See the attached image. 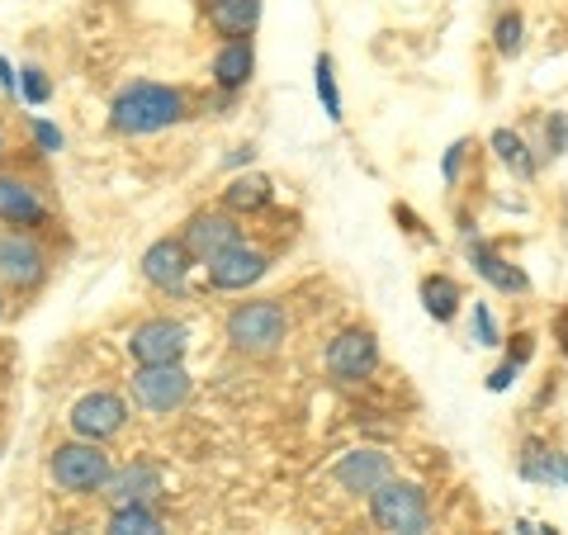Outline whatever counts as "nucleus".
Here are the masks:
<instances>
[{
    "label": "nucleus",
    "instance_id": "f257e3e1",
    "mask_svg": "<svg viewBox=\"0 0 568 535\" xmlns=\"http://www.w3.org/2000/svg\"><path fill=\"white\" fill-rule=\"evenodd\" d=\"M185 119V95L175 85L162 81H133L123 85L110 104V129L123 138H148V133H162L171 123Z\"/></svg>",
    "mask_w": 568,
    "mask_h": 535
},
{
    "label": "nucleus",
    "instance_id": "f03ea898",
    "mask_svg": "<svg viewBox=\"0 0 568 535\" xmlns=\"http://www.w3.org/2000/svg\"><path fill=\"white\" fill-rule=\"evenodd\" d=\"M223 332L242 355H275L290 336V313H284L280 299H252L223 317Z\"/></svg>",
    "mask_w": 568,
    "mask_h": 535
},
{
    "label": "nucleus",
    "instance_id": "7ed1b4c3",
    "mask_svg": "<svg viewBox=\"0 0 568 535\" xmlns=\"http://www.w3.org/2000/svg\"><path fill=\"white\" fill-rule=\"evenodd\" d=\"M48 474H52V484H58L62 493H71V497H95L104 484H110L114 460L100 441L77 436V441H67L48 455Z\"/></svg>",
    "mask_w": 568,
    "mask_h": 535
},
{
    "label": "nucleus",
    "instance_id": "20e7f679",
    "mask_svg": "<svg viewBox=\"0 0 568 535\" xmlns=\"http://www.w3.org/2000/svg\"><path fill=\"white\" fill-rule=\"evenodd\" d=\"M369 522L384 535H426L432 531V503H426L422 484H407V478H388L369 493Z\"/></svg>",
    "mask_w": 568,
    "mask_h": 535
},
{
    "label": "nucleus",
    "instance_id": "39448f33",
    "mask_svg": "<svg viewBox=\"0 0 568 535\" xmlns=\"http://www.w3.org/2000/svg\"><path fill=\"white\" fill-rule=\"evenodd\" d=\"M190 370L185 365H138L133 370V380H129V394L133 403L142 407V413H156V417H166L175 413V407H185L190 403Z\"/></svg>",
    "mask_w": 568,
    "mask_h": 535
},
{
    "label": "nucleus",
    "instance_id": "423d86ee",
    "mask_svg": "<svg viewBox=\"0 0 568 535\" xmlns=\"http://www.w3.org/2000/svg\"><path fill=\"white\" fill-rule=\"evenodd\" d=\"M52 271V256L43 252V242L33 233H0V284H10V290H39V284L48 280Z\"/></svg>",
    "mask_w": 568,
    "mask_h": 535
},
{
    "label": "nucleus",
    "instance_id": "0eeeda50",
    "mask_svg": "<svg viewBox=\"0 0 568 535\" xmlns=\"http://www.w3.org/2000/svg\"><path fill=\"white\" fill-rule=\"evenodd\" d=\"M185 351H190V327L175 323V317H148L129 336L133 365H185Z\"/></svg>",
    "mask_w": 568,
    "mask_h": 535
},
{
    "label": "nucleus",
    "instance_id": "6e6552de",
    "mask_svg": "<svg viewBox=\"0 0 568 535\" xmlns=\"http://www.w3.org/2000/svg\"><path fill=\"white\" fill-rule=\"evenodd\" d=\"M67 422H71V432H77L81 441H100L104 445V441H114L123 426H129V403H123L114 388H95V394L71 403Z\"/></svg>",
    "mask_w": 568,
    "mask_h": 535
},
{
    "label": "nucleus",
    "instance_id": "1a4fd4ad",
    "mask_svg": "<svg viewBox=\"0 0 568 535\" xmlns=\"http://www.w3.org/2000/svg\"><path fill=\"white\" fill-rule=\"evenodd\" d=\"M204 271H209V284H213V290H223V294H242V290H252L256 280L271 275V256H265L261 246H252V242L242 238V242L227 246V252L213 256V261L204 265Z\"/></svg>",
    "mask_w": 568,
    "mask_h": 535
},
{
    "label": "nucleus",
    "instance_id": "9d476101",
    "mask_svg": "<svg viewBox=\"0 0 568 535\" xmlns=\"http://www.w3.org/2000/svg\"><path fill=\"white\" fill-rule=\"evenodd\" d=\"M375 370H379V342H375V332L346 327L342 336H332V346H327V374H332V380L361 384Z\"/></svg>",
    "mask_w": 568,
    "mask_h": 535
},
{
    "label": "nucleus",
    "instance_id": "9b49d317",
    "mask_svg": "<svg viewBox=\"0 0 568 535\" xmlns=\"http://www.w3.org/2000/svg\"><path fill=\"white\" fill-rule=\"evenodd\" d=\"M190 265H194V256L185 252L181 238H156L148 252H142L138 271H142V280H148L152 290H162V294H185Z\"/></svg>",
    "mask_w": 568,
    "mask_h": 535
},
{
    "label": "nucleus",
    "instance_id": "f8f14e48",
    "mask_svg": "<svg viewBox=\"0 0 568 535\" xmlns=\"http://www.w3.org/2000/svg\"><path fill=\"white\" fill-rule=\"evenodd\" d=\"M104 503L110 507H152L156 497L166 493V478L156 465H148V460H133V465H123L110 474V484L100 488Z\"/></svg>",
    "mask_w": 568,
    "mask_h": 535
},
{
    "label": "nucleus",
    "instance_id": "ddd939ff",
    "mask_svg": "<svg viewBox=\"0 0 568 535\" xmlns=\"http://www.w3.org/2000/svg\"><path fill=\"white\" fill-rule=\"evenodd\" d=\"M181 242H185V252L194 256V265H209L219 252H227L233 242H242V228L233 213H194V219L181 228Z\"/></svg>",
    "mask_w": 568,
    "mask_h": 535
},
{
    "label": "nucleus",
    "instance_id": "4468645a",
    "mask_svg": "<svg viewBox=\"0 0 568 535\" xmlns=\"http://www.w3.org/2000/svg\"><path fill=\"white\" fill-rule=\"evenodd\" d=\"M332 478L342 484L346 493H375L379 484H388L394 478V460H388L384 451H375V445H361V451H346L342 460H336Z\"/></svg>",
    "mask_w": 568,
    "mask_h": 535
},
{
    "label": "nucleus",
    "instance_id": "2eb2a0df",
    "mask_svg": "<svg viewBox=\"0 0 568 535\" xmlns=\"http://www.w3.org/2000/svg\"><path fill=\"white\" fill-rule=\"evenodd\" d=\"M0 223L20 228V233H33V228H48V204L43 194L33 190L20 175H0Z\"/></svg>",
    "mask_w": 568,
    "mask_h": 535
},
{
    "label": "nucleus",
    "instance_id": "dca6fc26",
    "mask_svg": "<svg viewBox=\"0 0 568 535\" xmlns=\"http://www.w3.org/2000/svg\"><path fill=\"white\" fill-rule=\"evenodd\" d=\"M209 71H213V85H219V91L237 95L242 85L252 81V71H256V48H252V39H227L219 52H213Z\"/></svg>",
    "mask_w": 568,
    "mask_h": 535
},
{
    "label": "nucleus",
    "instance_id": "f3484780",
    "mask_svg": "<svg viewBox=\"0 0 568 535\" xmlns=\"http://www.w3.org/2000/svg\"><path fill=\"white\" fill-rule=\"evenodd\" d=\"M469 261H474V271L493 284V290H503V294H526L530 290V280L503 252H497V246H488L484 238H469Z\"/></svg>",
    "mask_w": 568,
    "mask_h": 535
},
{
    "label": "nucleus",
    "instance_id": "a211bd4d",
    "mask_svg": "<svg viewBox=\"0 0 568 535\" xmlns=\"http://www.w3.org/2000/svg\"><path fill=\"white\" fill-rule=\"evenodd\" d=\"M209 29L219 39H252L261 24V0H209Z\"/></svg>",
    "mask_w": 568,
    "mask_h": 535
},
{
    "label": "nucleus",
    "instance_id": "6ab92c4d",
    "mask_svg": "<svg viewBox=\"0 0 568 535\" xmlns=\"http://www.w3.org/2000/svg\"><path fill=\"white\" fill-rule=\"evenodd\" d=\"M493 152H497V162H503L511 175H517V181H536V157H530V148H526V138L521 133H511V129H497L493 138Z\"/></svg>",
    "mask_w": 568,
    "mask_h": 535
},
{
    "label": "nucleus",
    "instance_id": "aec40b11",
    "mask_svg": "<svg viewBox=\"0 0 568 535\" xmlns=\"http://www.w3.org/2000/svg\"><path fill=\"white\" fill-rule=\"evenodd\" d=\"M271 200H275V190H271L265 175H237V181H227V190H223L227 213H256Z\"/></svg>",
    "mask_w": 568,
    "mask_h": 535
},
{
    "label": "nucleus",
    "instance_id": "412c9836",
    "mask_svg": "<svg viewBox=\"0 0 568 535\" xmlns=\"http://www.w3.org/2000/svg\"><path fill=\"white\" fill-rule=\"evenodd\" d=\"M459 303H465V294H459V284L450 275H426L422 280V309L436 317V323H450V317L459 313Z\"/></svg>",
    "mask_w": 568,
    "mask_h": 535
},
{
    "label": "nucleus",
    "instance_id": "4be33fe9",
    "mask_svg": "<svg viewBox=\"0 0 568 535\" xmlns=\"http://www.w3.org/2000/svg\"><path fill=\"white\" fill-rule=\"evenodd\" d=\"M104 535H166V522L156 507H110Z\"/></svg>",
    "mask_w": 568,
    "mask_h": 535
},
{
    "label": "nucleus",
    "instance_id": "5701e85b",
    "mask_svg": "<svg viewBox=\"0 0 568 535\" xmlns=\"http://www.w3.org/2000/svg\"><path fill=\"white\" fill-rule=\"evenodd\" d=\"M313 81H317V100H323V114H327L332 123H342V119H346V114H342V85H336V67H332L327 52L313 62Z\"/></svg>",
    "mask_w": 568,
    "mask_h": 535
},
{
    "label": "nucleus",
    "instance_id": "b1692460",
    "mask_svg": "<svg viewBox=\"0 0 568 535\" xmlns=\"http://www.w3.org/2000/svg\"><path fill=\"white\" fill-rule=\"evenodd\" d=\"M521 43H526V20H521L517 10H511V14H503V20H497V29H493V48L503 52V58H517Z\"/></svg>",
    "mask_w": 568,
    "mask_h": 535
},
{
    "label": "nucleus",
    "instance_id": "393cba45",
    "mask_svg": "<svg viewBox=\"0 0 568 535\" xmlns=\"http://www.w3.org/2000/svg\"><path fill=\"white\" fill-rule=\"evenodd\" d=\"M469 336L478 346H503V332H497V317L484 299H474V323H469Z\"/></svg>",
    "mask_w": 568,
    "mask_h": 535
},
{
    "label": "nucleus",
    "instance_id": "a878e982",
    "mask_svg": "<svg viewBox=\"0 0 568 535\" xmlns=\"http://www.w3.org/2000/svg\"><path fill=\"white\" fill-rule=\"evenodd\" d=\"M20 100H24V104H48V100H52V81L43 77L39 67H24V71H20Z\"/></svg>",
    "mask_w": 568,
    "mask_h": 535
},
{
    "label": "nucleus",
    "instance_id": "bb28decb",
    "mask_svg": "<svg viewBox=\"0 0 568 535\" xmlns=\"http://www.w3.org/2000/svg\"><path fill=\"white\" fill-rule=\"evenodd\" d=\"M568 152V114H549L545 123V157Z\"/></svg>",
    "mask_w": 568,
    "mask_h": 535
},
{
    "label": "nucleus",
    "instance_id": "cd10ccee",
    "mask_svg": "<svg viewBox=\"0 0 568 535\" xmlns=\"http://www.w3.org/2000/svg\"><path fill=\"white\" fill-rule=\"evenodd\" d=\"M465 152H469V142H465V138L450 142L446 162H440V181H446V185H455V181H459V162H465Z\"/></svg>",
    "mask_w": 568,
    "mask_h": 535
},
{
    "label": "nucleus",
    "instance_id": "c85d7f7f",
    "mask_svg": "<svg viewBox=\"0 0 568 535\" xmlns=\"http://www.w3.org/2000/svg\"><path fill=\"white\" fill-rule=\"evenodd\" d=\"M33 138H39V148H43V152H62V129H58V123L33 119Z\"/></svg>",
    "mask_w": 568,
    "mask_h": 535
},
{
    "label": "nucleus",
    "instance_id": "c756f323",
    "mask_svg": "<svg viewBox=\"0 0 568 535\" xmlns=\"http://www.w3.org/2000/svg\"><path fill=\"white\" fill-rule=\"evenodd\" d=\"M517 374H521V365H517V361H503V365H497V370L488 374V388H493V394H503V388L517 384Z\"/></svg>",
    "mask_w": 568,
    "mask_h": 535
},
{
    "label": "nucleus",
    "instance_id": "7c9ffc66",
    "mask_svg": "<svg viewBox=\"0 0 568 535\" xmlns=\"http://www.w3.org/2000/svg\"><path fill=\"white\" fill-rule=\"evenodd\" d=\"M530 351H536V336L530 332H517V346L507 351V361H517V365H526L530 361Z\"/></svg>",
    "mask_w": 568,
    "mask_h": 535
},
{
    "label": "nucleus",
    "instance_id": "2f4dec72",
    "mask_svg": "<svg viewBox=\"0 0 568 535\" xmlns=\"http://www.w3.org/2000/svg\"><path fill=\"white\" fill-rule=\"evenodd\" d=\"M0 85H6L10 95H20V77H14V67H10V58H0Z\"/></svg>",
    "mask_w": 568,
    "mask_h": 535
},
{
    "label": "nucleus",
    "instance_id": "473e14b6",
    "mask_svg": "<svg viewBox=\"0 0 568 535\" xmlns=\"http://www.w3.org/2000/svg\"><path fill=\"white\" fill-rule=\"evenodd\" d=\"M559 342H564V355H568V313L559 317Z\"/></svg>",
    "mask_w": 568,
    "mask_h": 535
},
{
    "label": "nucleus",
    "instance_id": "72a5a7b5",
    "mask_svg": "<svg viewBox=\"0 0 568 535\" xmlns=\"http://www.w3.org/2000/svg\"><path fill=\"white\" fill-rule=\"evenodd\" d=\"M52 535H91L85 526H62V531H52Z\"/></svg>",
    "mask_w": 568,
    "mask_h": 535
},
{
    "label": "nucleus",
    "instance_id": "f704fd0d",
    "mask_svg": "<svg viewBox=\"0 0 568 535\" xmlns=\"http://www.w3.org/2000/svg\"><path fill=\"white\" fill-rule=\"evenodd\" d=\"M0 162H6V133H0Z\"/></svg>",
    "mask_w": 568,
    "mask_h": 535
},
{
    "label": "nucleus",
    "instance_id": "c9c22d12",
    "mask_svg": "<svg viewBox=\"0 0 568 535\" xmlns=\"http://www.w3.org/2000/svg\"><path fill=\"white\" fill-rule=\"evenodd\" d=\"M540 535H555V526H545V531H540Z\"/></svg>",
    "mask_w": 568,
    "mask_h": 535
},
{
    "label": "nucleus",
    "instance_id": "e433bc0d",
    "mask_svg": "<svg viewBox=\"0 0 568 535\" xmlns=\"http://www.w3.org/2000/svg\"><path fill=\"white\" fill-rule=\"evenodd\" d=\"M0 313H6V294H0Z\"/></svg>",
    "mask_w": 568,
    "mask_h": 535
}]
</instances>
